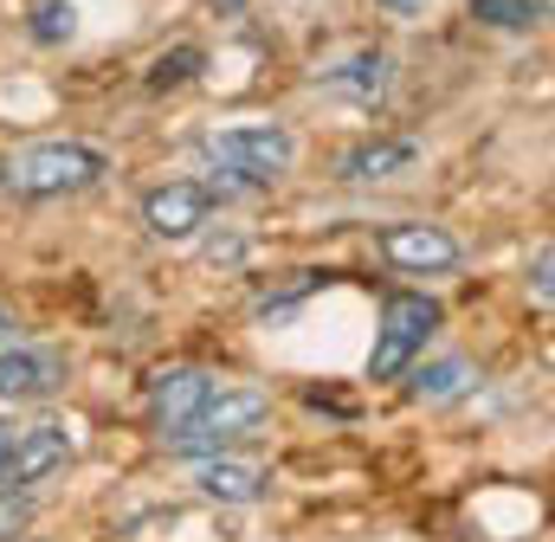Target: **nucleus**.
I'll return each instance as SVG.
<instances>
[{
	"label": "nucleus",
	"mask_w": 555,
	"mask_h": 542,
	"mask_svg": "<svg viewBox=\"0 0 555 542\" xmlns=\"http://www.w3.org/2000/svg\"><path fill=\"white\" fill-rule=\"evenodd\" d=\"M420 149L414 136H369V142H356L343 162H336V181H349V188H369V181H395V175H408L414 168Z\"/></svg>",
	"instance_id": "9d476101"
},
{
	"label": "nucleus",
	"mask_w": 555,
	"mask_h": 542,
	"mask_svg": "<svg viewBox=\"0 0 555 542\" xmlns=\"http://www.w3.org/2000/svg\"><path fill=\"white\" fill-rule=\"evenodd\" d=\"M382 7H395V13H414L420 0H382Z\"/></svg>",
	"instance_id": "aec40b11"
},
{
	"label": "nucleus",
	"mask_w": 555,
	"mask_h": 542,
	"mask_svg": "<svg viewBox=\"0 0 555 542\" xmlns=\"http://www.w3.org/2000/svg\"><path fill=\"white\" fill-rule=\"evenodd\" d=\"M65 465H72V433L46 420V426L13 433V452H7V465H0V485H7V491H33V485L59 478Z\"/></svg>",
	"instance_id": "0eeeda50"
},
{
	"label": "nucleus",
	"mask_w": 555,
	"mask_h": 542,
	"mask_svg": "<svg viewBox=\"0 0 555 542\" xmlns=\"http://www.w3.org/2000/svg\"><path fill=\"white\" fill-rule=\"evenodd\" d=\"M472 20H485L498 33H530L543 20V0H472Z\"/></svg>",
	"instance_id": "4468645a"
},
{
	"label": "nucleus",
	"mask_w": 555,
	"mask_h": 542,
	"mask_svg": "<svg viewBox=\"0 0 555 542\" xmlns=\"http://www.w3.org/2000/svg\"><path fill=\"white\" fill-rule=\"evenodd\" d=\"M65 388L59 349H0V401H52Z\"/></svg>",
	"instance_id": "1a4fd4ad"
},
{
	"label": "nucleus",
	"mask_w": 555,
	"mask_h": 542,
	"mask_svg": "<svg viewBox=\"0 0 555 542\" xmlns=\"http://www.w3.org/2000/svg\"><path fill=\"white\" fill-rule=\"evenodd\" d=\"M13 433H20V426H7V420H0V465H7V452H13Z\"/></svg>",
	"instance_id": "6ab92c4d"
},
{
	"label": "nucleus",
	"mask_w": 555,
	"mask_h": 542,
	"mask_svg": "<svg viewBox=\"0 0 555 542\" xmlns=\"http://www.w3.org/2000/svg\"><path fill=\"white\" fill-rule=\"evenodd\" d=\"M201 65H207V52H201V46H175V52H162V59L149 65V91H181Z\"/></svg>",
	"instance_id": "2eb2a0df"
},
{
	"label": "nucleus",
	"mask_w": 555,
	"mask_h": 542,
	"mask_svg": "<svg viewBox=\"0 0 555 542\" xmlns=\"http://www.w3.org/2000/svg\"><path fill=\"white\" fill-rule=\"evenodd\" d=\"M207 259H214V266H240V259H246V240H214Z\"/></svg>",
	"instance_id": "a211bd4d"
},
{
	"label": "nucleus",
	"mask_w": 555,
	"mask_h": 542,
	"mask_svg": "<svg viewBox=\"0 0 555 542\" xmlns=\"http://www.w3.org/2000/svg\"><path fill=\"white\" fill-rule=\"evenodd\" d=\"M388 85H395V59L382 46H362V52H349L343 65L323 72V91L330 98H349V104H382Z\"/></svg>",
	"instance_id": "f8f14e48"
},
{
	"label": "nucleus",
	"mask_w": 555,
	"mask_h": 542,
	"mask_svg": "<svg viewBox=\"0 0 555 542\" xmlns=\"http://www.w3.org/2000/svg\"><path fill=\"white\" fill-rule=\"evenodd\" d=\"M201 155L220 175H233V188H272L297 162V136L284 124H227V130L201 136Z\"/></svg>",
	"instance_id": "f03ea898"
},
{
	"label": "nucleus",
	"mask_w": 555,
	"mask_h": 542,
	"mask_svg": "<svg viewBox=\"0 0 555 542\" xmlns=\"http://www.w3.org/2000/svg\"><path fill=\"white\" fill-rule=\"evenodd\" d=\"M382 259H388L395 271L433 278V271L459 266L465 246L452 240V227H433V220H395V227H382Z\"/></svg>",
	"instance_id": "423d86ee"
},
{
	"label": "nucleus",
	"mask_w": 555,
	"mask_h": 542,
	"mask_svg": "<svg viewBox=\"0 0 555 542\" xmlns=\"http://www.w3.org/2000/svg\"><path fill=\"white\" fill-rule=\"evenodd\" d=\"M439 330V304L420 297V291H395L382 304V330H375V349H369V382H401L420 362V349L433 343Z\"/></svg>",
	"instance_id": "20e7f679"
},
{
	"label": "nucleus",
	"mask_w": 555,
	"mask_h": 542,
	"mask_svg": "<svg viewBox=\"0 0 555 542\" xmlns=\"http://www.w3.org/2000/svg\"><path fill=\"white\" fill-rule=\"evenodd\" d=\"M7 336H13V317H7V310H0V343H7Z\"/></svg>",
	"instance_id": "412c9836"
},
{
	"label": "nucleus",
	"mask_w": 555,
	"mask_h": 542,
	"mask_svg": "<svg viewBox=\"0 0 555 542\" xmlns=\"http://www.w3.org/2000/svg\"><path fill=\"white\" fill-rule=\"evenodd\" d=\"M465 388H472V362H465V356H446V362H433V369H420L414 375V395L420 401H433V406L459 401Z\"/></svg>",
	"instance_id": "ddd939ff"
},
{
	"label": "nucleus",
	"mask_w": 555,
	"mask_h": 542,
	"mask_svg": "<svg viewBox=\"0 0 555 542\" xmlns=\"http://www.w3.org/2000/svg\"><path fill=\"white\" fill-rule=\"evenodd\" d=\"M33 39H39V46L78 39V7H72V0H39V7H33Z\"/></svg>",
	"instance_id": "dca6fc26"
},
{
	"label": "nucleus",
	"mask_w": 555,
	"mask_h": 542,
	"mask_svg": "<svg viewBox=\"0 0 555 542\" xmlns=\"http://www.w3.org/2000/svg\"><path fill=\"white\" fill-rule=\"evenodd\" d=\"M207 395H214V375H207V369H162V375H155V388H149V413H155L162 439H168V433H181V426L201 413Z\"/></svg>",
	"instance_id": "9b49d317"
},
{
	"label": "nucleus",
	"mask_w": 555,
	"mask_h": 542,
	"mask_svg": "<svg viewBox=\"0 0 555 542\" xmlns=\"http://www.w3.org/2000/svg\"><path fill=\"white\" fill-rule=\"evenodd\" d=\"M111 175V155L98 142H33L13 162H0V181L20 201H59V194H85Z\"/></svg>",
	"instance_id": "f257e3e1"
},
{
	"label": "nucleus",
	"mask_w": 555,
	"mask_h": 542,
	"mask_svg": "<svg viewBox=\"0 0 555 542\" xmlns=\"http://www.w3.org/2000/svg\"><path fill=\"white\" fill-rule=\"evenodd\" d=\"M214 188L207 181H168V188H149L142 194V227L155 233V240H168V246H181V240H194L207 220H214Z\"/></svg>",
	"instance_id": "39448f33"
},
{
	"label": "nucleus",
	"mask_w": 555,
	"mask_h": 542,
	"mask_svg": "<svg viewBox=\"0 0 555 542\" xmlns=\"http://www.w3.org/2000/svg\"><path fill=\"white\" fill-rule=\"evenodd\" d=\"M194 485H201L214 504H259V498L272 491V472H266L259 459H233V452L220 446V452H201Z\"/></svg>",
	"instance_id": "6e6552de"
},
{
	"label": "nucleus",
	"mask_w": 555,
	"mask_h": 542,
	"mask_svg": "<svg viewBox=\"0 0 555 542\" xmlns=\"http://www.w3.org/2000/svg\"><path fill=\"white\" fill-rule=\"evenodd\" d=\"M530 291H537V304L555 297V253L550 246H537V259H530Z\"/></svg>",
	"instance_id": "f3484780"
},
{
	"label": "nucleus",
	"mask_w": 555,
	"mask_h": 542,
	"mask_svg": "<svg viewBox=\"0 0 555 542\" xmlns=\"http://www.w3.org/2000/svg\"><path fill=\"white\" fill-rule=\"evenodd\" d=\"M266 420H272V395H266V388H246V382H214V395L201 401V413H194L181 433H168V452L201 459V452H220V446H233V439L259 433Z\"/></svg>",
	"instance_id": "7ed1b4c3"
}]
</instances>
